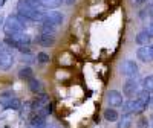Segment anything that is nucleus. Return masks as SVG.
<instances>
[{"instance_id": "1a4fd4ad", "label": "nucleus", "mask_w": 153, "mask_h": 128, "mask_svg": "<svg viewBox=\"0 0 153 128\" xmlns=\"http://www.w3.org/2000/svg\"><path fill=\"white\" fill-rule=\"evenodd\" d=\"M14 64V57L8 49L0 50V70H9Z\"/></svg>"}, {"instance_id": "393cba45", "label": "nucleus", "mask_w": 153, "mask_h": 128, "mask_svg": "<svg viewBox=\"0 0 153 128\" xmlns=\"http://www.w3.org/2000/svg\"><path fill=\"white\" fill-rule=\"evenodd\" d=\"M20 108H22V101H20L19 98H16V99L6 107V110H16V111H19Z\"/></svg>"}, {"instance_id": "412c9836", "label": "nucleus", "mask_w": 153, "mask_h": 128, "mask_svg": "<svg viewBox=\"0 0 153 128\" xmlns=\"http://www.w3.org/2000/svg\"><path fill=\"white\" fill-rule=\"evenodd\" d=\"M139 101H141V102H144V104L149 107L150 105V101H152V96H150V92H147V90H144V88H143V90L141 92H139L138 93V96H136Z\"/></svg>"}, {"instance_id": "b1692460", "label": "nucleus", "mask_w": 153, "mask_h": 128, "mask_svg": "<svg viewBox=\"0 0 153 128\" xmlns=\"http://www.w3.org/2000/svg\"><path fill=\"white\" fill-rule=\"evenodd\" d=\"M34 61H37V55H32V54H23L22 55V63H25V64H32Z\"/></svg>"}, {"instance_id": "39448f33", "label": "nucleus", "mask_w": 153, "mask_h": 128, "mask_svg": "<svg viewBox=\"0 0 153 128\" xmlns=\"http://www.w3.org/2000/svg\"><path fill=\"white\" fill-rule=\"evenodd\" d=\"M63 20H65V17H63V14L60 11H46L45 15H43L42 23L57 28V26H60V24L63 23Z\"/></svg>"}, {"instance_id": "cd10ccee", "label": "nucleus", "mask_w": 153, "mask_h": 128, "mask_svg": "<svg viewBox=\"0 0 153 128\" xmlns=\"http://www.w3.org/2000/svg\"><path fill=\"white\" fill-rule=\"evenodd\" d=\"M136 128H149V121L146 118H139V121L136 124Z\"/></svg>"}, {"instance_id": "dca6fc26", "label": "nucleus", "mask_w": 153, "mask_h": 128, "mask_svg": "<svg viewBox=\"0 0 153 128\" xmlns=\"http://www.w3.org/2000/svg\"><path fill=\"white\" fill-rule=\"evenodd\" d=\"M136 57H138L139 61H143V63H150V61H152V57H150L149 46H141V47H138Z\"/></svg>"}, {"instance_id": "7ed1b4c3", "label": "nucleus", "mask_w": 153, "mask_h": 128, "mask_svg": "<svg viewBox=\"0 0 153 128\" xmlns=\"http://www.w3.org/2000/svg\"><path fill=\"white\" fill-rule=\"evenodd\" d=\"M147 110V105L144 102H141L138 98H133V99H129L127 102H124L123 105V113L126 116H129V114H141Z\"/></svg>"}, {"instance_id": "ddd939ff", "label": "nucleus", "mask_w": 153, "mask_h": 128, "mask_svg": "<svg viewBox=\"0 0 153 128\" xmlns=\"http://www.w3.org/2000/svg\"><path fill=\"white\" fill-rule=\"evenodd\" d=\"M16 98H17V96H16V93L12 92V90H6V92H3V93H0V105L3 107V110H6V107H8Z\"/></svg>"}, {"instance_id": "4468645a", "label": "nucleus", "mask_w": 153, "mask_h": 128, "mask_svg": "<svg viewBox=\"0 0 153 128\" xmlns=\"http://www.w3.org/2000/svg\"><path fill=\"white\" fill-rule=\"evenodd\" d=\"M28 125H29V128H42V127L46 125V119L38 116V114H35V113H32L29 116V119H28Z\"/></svg>"}, {"instance_id": "4c0bfd02", "label": "nucleus", "mask_w": 153, "mask_h": 128, "mask_svg": "<svg viewBox=\"0 0 153 128\" xmlns=\"http://www.w3.org/2000/svg\"><path fill=\"white\" fill-rule=\"evenodd\" d=\"M150 18H152V21H153V15H152V17H150Z\"/></svg>"}, {"instance_id": "9b49d317", "label": "nucleus", "mask_w": 153, "mask_h": 128, "mask_svg": "<svg viewBox=\"0 0 153 128\" xmlns=\"http://www.w3.org/2000/svg\"><path fill=\"white\" fill-rule=\"evenodd\" d=\"M35 43L42 47H51L55 43V34H38L35 37Z\"/></svg>"}, {"instance_id": "f03ea898", "label": "nucleus", "mask_w": 153, "mask_h": 128, "mask_svg": "<svg viewBox=\"0 0 153 128\" xmlns=\"http://www.w3.org/2000/svg\"><path fill=\"white\" fill-rule=\"evenodd\" d=\"M25 24L19 20L17 14H11L5 18V23H3V32L6 35H12V34H17V32H23L25 31Z\"/></svg>"}, {"instance_id": "f704fd0d", "label": "nucleus", "mask_w": 153, "mask_h": 128, "mask_svg": "<svg viewBox=\"0 0 153 128\" xmlns=\"http://www.w3.org/2000/svg\"><path fill=\"white\" fill-rule=\"evenodd\" d=\"M147 5H149V8H152V9H153V0H149Z\"/></svg>"}, {"instance_id": "423d86ee", "label": "nucleus", "mask_w": 153, "mask_h": 128, "mask_svg": "<svg viewBox=\"0 0 153 128\" xmlns=\"http://www.w3.org/2000/svg\"><path fill=\"white\" fill-rule=\"evenodd\" d=\"M121 73L126 76V78H136L139 69H138V64L133 60H124L121 64Z\"/></svg>"}, {"instance_id": "c9c22d12", "label": "nucleus", "mask_w": 153, "mask_h": 128, "mask_svg": "<svg viewBox=\"0 0 153 128\" xmlns=\"http://www.w3.org/2000/svg\"><path fill=\"white\" fill-rule=\"evenodd\" d=\"M5 3H6V0H2V2H0V6H3Z\"/></svg>"}, {"instance_id": "5701e85b", "label": "nucleus", "mask_w": 153, "mask_h": 128, "mask_svg": "<svg viewBox=\"0 0 153 128\" xmlns=\"http://www.w3.org/2000/svg\"><path fill=\"white\" fill-rule=\"evenodd\" d=\"M35 114H38V116H42V118L46 119L49 114H52V104L48 105V107H45V108H42V110H38V111H35Z\"/></svg>"}, {"instance_id": "a211bd4d", "label": "nucleus", "mask_w": 153, "mask_h": 128, "mask_svg": "<svg viewBox=\"0 0 153 128\" xmlns=\"http://www.w3.org/2000/svg\"><path fill=\"white\" fill-rule=\"evenodd\" d=\"M103 116H104V119H106L107 122H118V121H120V113L115 110V108H110V107L104 110Z\"/></svg>"}, {"instance_id": "473e14b6", "label": "nucleus", "mask_w": 153, "mask_h": 128, "mask_svg": "<svg viewBox=\"0 0 153 128\" xmlns=\"http://www.w3.org/2000/svg\"><path fill=\"white\" fill-rule=\"evenodd\" d=\"M149 50H150V57H152V61H153V44H149Z\"/></svg>"}, {"instance_id": "4be33fe9", "label": "nucleus", "mask_w": 153, "mask_h": 128, "mask_svg": "<svg viewBox=\"0 0 153 128\" xmlns=\"http://www.w3.org/2000/svg\"><path fill=\"white\" fill-rule=\"evenodd\" d=\"M117 128H132V121L129 116H123L121 121L117 122Z\"/></svg>"}, {"instance_id": "72a5a7b5", "label": "nucleus", "mask_w": 153, "mask_h": 128, "mask_svg": "<svg viewBox=\"0 0 153 128\" xmlns=\"http://www.w3.org/2000/svg\"><path fill=\"white\" fill-rule=\"evenodd\" d=\"M42 128H57V127H55V125H52V124H48V122H46V125H45V127H42Z\"/></svg>"}, {"instance_id": "58836bf2", "label": "nucleus", "mask_w": 153, "mask_h": 128, "mask_svg": "<svg viewBox=\"0 0 153 128\" xmlns=\"http://www.w3.org/2000/svg\"><path fill=\"white\" fill-rule=\"evenodd\" d=\"M5 128H9V127H5Z\"/></svg>"}, {"instance_id": "a878e982", "label": "nucleus", "mask_w": 153, "mask_h": 128, "mask_svg": "<svg viewBox=\"0 0 153 128\" xmlns=\"http://www.w3.org/2000/svg\"><path fill=\"white\" fill-rule=\"evenodd\" d=\"M49 60H51V57L46 52H38L37 54V61L40 64H46V63H49Z\"/></svg>"}, {"instance_id": "c756f323", "label": "nucleus", "mask_w": 153, "mask_h": 128, "mask_svg": "<svg viewBox=\"0 0 153 128\" xmlns=\"http://www.w3.org/2000/svg\"><path fill=\"white\" fill-rule=\"evenodd\" d=\"M147 2H149V0H130V3L135 5V6H141V5H144Z\"/></svg>"}, {"instance_id": "2eb2a0df", "label": "nucleus", "mask_w": 153, "mask_h": 128, "mask_svg": "<svg viewBox=\"0 0 153 128\" xmlns=\"http://www.w3.org/2000/svg\"><path fill=\"white\" fill-rule=\"evenodd\" d=\"M28 88H29V92L34 93V95H40L43 93V84L40 79H37V78H32L31 81H28Z\"/></svg>"}, {"instance_id": "6e6552de", "label": "nucleus", "mask_w": 153, "mask_h": 128, "mask_svg": "<svg viewBox=\"0 0 153 128\" xmlns=\"http://www.w3.org/2000/svg\"><path fill=\"white\" fill-rule=\"evenodd\" d=\"M106 99H107L109 107H112V108H115V107H123V105H124L123 93L118 92V90H110V92H107Z\"/></svg>"}, {"instance_id": "aec40b11", "label": "nucleus", "mask_w": 153, "mask_h": 128, "mask_svg": "<svg viewBox=\"0 0 153 128\" xmlns=\"http://www.w3.org/2000/svg\"><path fill=\"white\" fill-rule=\"evenodd\" d=\"M141 84H143V88H144V90L153 93V73H152V75H147L146 78L141 81Z\"/></svg>"}, {"instance_id": "f257e3e1", "label": "nucleus", "mask_w": 153, "mask_h": 128, "mask_svg": "<svg viewBox=\"0 0 153 128\" xmlns=\"http://www.w3.org/2000/svg\"><path fill=\"white\" fill-rule=\"evenodd\" d=\"M17 14H22L23 17H26L29 21H37V23L40 21L42 23L45 12L42 9L32 6L29 2H26V0H19L17 2Z\"/></svg>"}, {"instance_id": "6ab92c4d", "label": "nucleus", "mask_w": 153, "mask_h": 128, "mask_svg": "<svg viewBox=\"0 0 153 128\" xmlns=\"http://www.w3.org/2000/svg\"><path fill=\"white\" fill-rule=\"evenodd\" d=\"M63 3V0H42V8L46 9H57Z\"/></svg>"}, {"instance_id": "f8f14e48", "label": "nucleus", "mask_w": 153, "mask_h": 128, "mask_svg": "<svg viewBox=\"0 0 153 128\" xmlns=\"http://www.w3.org/2000/svg\"><path fill=\"white\" fill-rule=\"evenodd\" d=\"M150 34L147 29H143V31H139L136 35H135V43L138 46H149L150 44Z\"/></svg>"}, {"instance_id": "0eeeda50", "label": "nucleus", "mask_w": 153, "mask_h": 128, "mask_svg": "<svg viewBox=\"0 0 153 128\" xmlns=\"http://www.w3.org/2000/svg\"><path fill=\"white\" fill-rule=\"evenodd\" d=\"M31 105H32V113L38 111V110H42L48 105H51V96L48 93H40V95H37L32 101H31Z\"/></svg>"}, {"instance_id": "f3484780", "label": "nucleus", "mask_w": 153, "mask_h": 128, "mask_svg": "<svg viewBox=\"0 0 153 128\" xmlns=\"http://www.w3.org/2000/svg\"><path fill=\"white\" fill-rule=\"evenodd\" d=\"M19 78L22 79V81H31L32 78H34V70L29 67V66H25V67H22L20 70H19Z\"/></svg>"}, {"instance_id": "9d476101", "label": "nucleus", "mask_w": 153, "mask_h": 128, "mask_svg": "<svg viewBox=\"0 0 153 128\" xmlns=\"http://www.w3.org/2000/svg\"><path fill=\"white\" fill-rule=\"evenodd\" d=\"M6 37H9L12 41H16V44L19 46V49H20L22 46H29L31 41H32L31 35L26 34L25 31H23V32H17V34H12V35H6Z\"/></svg>"}, {"instance_id": "20e7f679", "label": "nucleus", "mask_w": 153, "mask_h": 128, "mask_svg": "<svg viewBox=\"0 0 153 128\" xmlns=\"http://www.w3.org/2000/svg\"><path fill=\"white\" fill-rule=\"evenodd\" d=\"M143 90V84L141 81H138L136 78H130L124 82L123 87V93L124 96H127L129 99H133V96H138V93Z\"/></svg>"}, {"instance_id": "c85d7f7f", "label": "nucleus", "mask_w": 153, "mask_h": 128, "mask_svg": "<svg viewBox=\"0 0 153 128\" xmlns=\"http://www.w3.org/2000/svg\"><path fill=\"white\" fill-rule=\"evenodd\" d=\"M26 2H29L32 6H35L38 9H42V0H26Z\"/></svg>"}, {"instance_id": "e433bc0d", "label": "nucleus", "mask_w": 153, "mask_h": 128, "mask_svg": "<svg viewBox=\"0 0 153 128\" xmlns=\"http://www.w3.org/2000/svg\"><path fill=\"white\" fill-rule=\"evenodd\" d=\"M150 104H152V105H153V98H152V101H150Z\"/></svg>"}, {"instance_id": "bb28decb", "label": "nucleus", "mask_w": 153, "mask_h": 128, "mask_svg": "<svg viewBox=\"0 0 153 128\" xmlns=\"http://www.w3.org/2000/svg\"><path fill=\"white\" fill-rule=\"evenodd\" d=\"M40 34H55V28L40 23Z\"/></svg>"}, {"instance_id": "2f4dec72", "label": "nucleus", "mask_w": 153, "mask_h": 128, "mask_svg": "<svg viewBox=\"0 0 153 128\" xmlns=\"http://www.w3.org/2000/svg\"><path fill=\"white\" fill-rule=\"evenodd\" d=\"M76 2V0H63V3H66V5H74Z\"/></svg>"}, {"instance_id": "7c9ffc66", "label": "nucleus", "mask_w": 153, "mask_h": 128, "mask_svg": "<svg viewBox=\"0 0 153 128\" xmlns=\"http://www.w3.org/2000/svg\"><path fill=\"white\" fill-rule=\"evenodd\" d=\"M146 29L149 31V34H150V37H153V21H152V23L149 24V26H147Z\"/></svg>"}]
</instances>
